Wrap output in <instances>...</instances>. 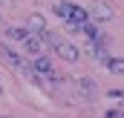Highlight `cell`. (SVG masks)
<instances>
[{"mask_svg":"<svg viewBox=\"0 0 124 118\" xmlns=\"http://www.w3.org/2000/svg\"><path fill=\"white\" fill-rule=\"evenodd\" d=\"M52 49H55V55H58V58H63L66 63H78V60H81V49H78L75 43L63 40V37H58V40L52 43Z\"/></svg>","mask_w":124,"mask_h":118,"instance_id":"cell-1","label":"cell"},{"mask_svg":"<svg viewBox=\"0 0 124 118\" xmlns=\"http://www.w3.org/2000/svg\"><path fill=\"white\" fill-rule=\"evenodd\" d=\"M75 89H78V95H81L87 104H93L95 98H98V84H95V78H90V75L75 78Z\"/></svg>","mask_w":124,"mask_h":118,"instance_id":"cell-2","label":"cell"},{"mask_svg":"<svg viewBox=\"0 0 124 118\" xmlns=\"http://www.w3.org/2000/svg\"><path fill=\"white\" fill-rule=\"evenodd\" d=\"M87 20H90V12H87L84 6H75V3H72V12H69L66 23H69V26L75 29V26H81V23H87Z\"/></svg>","mask_w":124,"mask_h":118,"instance_id":"cell-3","label":"cell"},{"mask_svg":"<svg viewBox=\"0 0 124 118\" xmlns=\"http://www.w3.org/2000/svg\"><path fill=\"white\" fill-rule=\"evenodd\" d=\"M23 49L29 52L32 58H35V55H43V40H40V35H29V37L23 40Z\"/></svg>","mask_w":124,"mask_h":118,"instance_id":"cell-4","label":"cell"},{"mask_svg":"<svg viewBox=\"0 0 124 118\" xmlns=\"http://www.w3.org/2000/svg\"><path fill=\"white\" fill-rule=\"evenodd\" d=\"M87 55H93L98 60H107V46H104V40H87Z\"/></svg>","mask_w":124,"mask_h":118,"instance_id":"cell-5","label":"cell"},{"mask_svg":"<svg viewBox=\"0 0 124 118\" xmlns=\"http://www.w3.org/2000/svg\"><path fill=\"white\" fill-rule=\"evenodd\" d=\"M26 29H29V35H43V32H46V17H43V15H29Z\"/></svg>","mask_w":124,"mask_h":118,"instance_id":"cell-6","label":"cell"},{"mask_svg":"<svg viewBox=\"0 0 124 118\" xmlns=\"http://www.w3.org/2000/svg\"><path fill=\"white\" fill-rule=\"evenodd\" d=\"M113 20V6H107V3H98L93 9V15H90V20Z\"/></svg>","mask_w":124,"mask_h":118,"instance_id":"cell-7","label":"cell"},{"mask_svg":"<svg viewBox=\"0 0 124 118\" xmlns=\"http://www.w3.org/2000/svg\"><path fill=\"white\" fill-rule=\"evenodd\" d=\"M6 37H9V40H17V43H23V40L29 37V29H26V26H9V29H6Z\"/></svg>","mask_w":124,"mask_h":118,"instance_id":"cell-8","label":"cell"},{"mask_svg":"<svg viewBox=\"0 0 124 118\" xmlns=\"http://www.w3.org/2000/svg\"><path fill=\"white\" fill-rule=\"evenodd\" d=\"M104 66H107L110 72H116V75H124V58H107Z\"/></svg>","mask_w":124,"mask_h":118,"instance_id":"cell-9","label":"cell"},{"mask_svg":"<svg viewBox=\"0 0 124 118\" xmlns=\"http://www.w3.org/2000/svg\"><path fill=\"white\" fill-rule=\"evenodd\" d=\"M69 12H72V3H58V6H55V15L63 17V20L69 17Z\"/></svg>","mask_w":124,"mask_h":118,"instance_id":"cell-10","label":"cell"},{"mask_svg":"<svg viewBox=\"0 0 124 118\" xmlns=\"http://www.w3.org/2000/svg\"><path fill=\"white\" fill-rule=\"evenodd\" d=\"M107 118H124V112H118V110H107Z\"/></svg>","mask_w":124,"mask_h":118,"instance_id":"cell-11","label":"cell"},{"mask_svg":"<svg viewBox=\"0 0 124 118\" xmlns=\"http://www.w3.org/2000/svg\"><path fill=\"white\" fill-rule=\"evenodd\" d=\"M110 98H116V101H124V92H118V89H116V92H110Z\"/></svg>","mask_w":124,"mask_h":118,"instance_id":"cell-12","label":"cell"},{"mask_svg":"<svg viewBox=\"0 0 124 118\" xmlns=\"http://www.w3.org/2000/svg\"><path fill=\"white\" fill-rule=\"evenodd\" d=\"M0 118H12V115H0Z\"/></svg>","mask_w":124,"mask_h":118,"instance_id":"cell-13","label":"cell"},{"mask_svg":"<svg viewBox=\"0 0 124 118\" xmlns=\"http://www.w3.org/2000/svg\"><path fill=\"white\" fill-rule=\"evenodd\" d=\"M3 3H6V0H0V6H3Z\"/></svg>","mask_w":124,"mask_h":118,"instance_id":"cell-14","label":"cell"},{"mask_svg":"<svg viewBox=\"0 0 124 118\" xmlns=\"http://www.w3.org/2000/svg\"><path fill=\"white\" fill-rule=\"evenodd\" d=\"M0 92H3V89H0Z\"/></svg>","mask_w":124,"mask_h":118,"instance_id":"cell-15","label":"cell"}]
</instances>
